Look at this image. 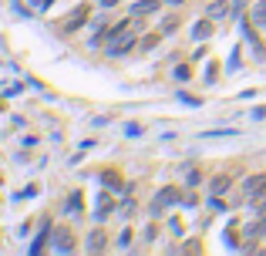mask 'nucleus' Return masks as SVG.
Instances as JSON below:
<instances>
[{
    "mask_svg": "<svg viewBox=\"0 0 266 256\" xmlns=\"http://www.w3.org/2000/svg\"><path fill=\"white\" fill-rule=\"evenodd\" d=\"M84 21H88V7H78V11H74V14L64 21V31H74V27H81Z\"/></svg>",
    "mask_w": 266,
    "mask_h": 256,
    "instance_id": "3",
    "label": "nucleus"
},
{
    "mask_svg": "<svg viewBox=\"0 0 266 256\" xmlns=\"http://www.w3.org/2000/svg\"><path fill=\"white\" fill-rule=\"evenodd\" d=\"M135 4H138V0H135Z\"/></svg>",
    "mask_w": 266,
    "mask_h": 256,
    "instance_id": "15",
    "label": "nucleus"
},
{
    "mask_svg": "<svg viewBox=\"0 0 266 256\" xmlns=\"http://www.w3.org/2000/svg\"><path fill=\"white\" fill-rule=\"evenodd\" d=\"M226 189H229V176H216V179H212V192H216V196L226 192Z\"/></svg>",
    "mask_w": 266,
    "mask_h": 256,
    "instance_id": "7",
    "label": "nucleus"
},
{
    "mask_svg": "<svg viewBox=\"0 0 266 256\" xmlns=\"http://www.w3.org/2000/svg\"><path fill=\"white\" fill-rule=\"evenodd\" d=\"M101 4H105V7H115V4H118V0H101Z\"/></svg>",
    "mask_w": 266,
    "mask_h": 256,
    "instance_id": "11",
    "label": "nucleus"
},
{
    "mask_svg": "<svg viewBox=\"0 0 266 256\" xmlns=\"http://www.w3.org/2000/svg\"><path fill=\"white\" fill-rule=\"evenodd\" d=\"M243 192H246V199H256V196H263V192H266V172H259V176H249V179H246Z\"/></svg>",
    "mask_w": 266,
    "mask_h": 256,
    "instance_id": "1",
    "label": "nucleus"
},
{
    "mask_svg": "<svg viewBox=\"0 0 266 256\" xmlns=\"http://www.w3.org/2000/svg\"><path fill=\"white\" fill-rule=\"evenodd\" d=\"M54 239H61V243H57L61 249H71V233H67V229H61V233H57Z\"/></svg>",
    "mask_w": 266,
    "mask_h": 256,
    "instance_id": "8",
    "label": "nucleus"
},
{
    "mask_svg": "<svg viewBox=\"0 0 266 256\" xmlns=\"http://www.w3.org/2000/svg\"><path fill=\"white\" fill-rule=\"evenodd\" d=\"M212 34V24L209 21H202L199 27H196V31H192V37H196V41H206V37H209Z\"/></svg>",
    "mask_w": 266,
    "mask_h": 256,
    "instance_id": "6",
    "label": "nucleus"
},
{
    "mask_svg": "<svg viewBox=\"0 0 266 256\" xmlns=\"http://www.w3.org/2000/svg\"><path fill=\"white\" fill-rule=\"evenodd\" d=\"M253 17H256V21H259V24H266V0H263V4H256Z\"/></svg>",
    "mask_w": 266,
    "mask_h": 256,
    "instance_id": "9",
    "label": "nucleus"
},
{
    "mask_svg": "<svg viewBox=\"0 0 266 256\" xmlns=\"http://www.w3.org/2000/svg\"><path fill=\"white\" fill-rule=\"evenodd\" d=\"M189 74H192V71H189V64H179L175 67V78L179 81H189Z\"/></svg>",
    "mask_w": 266,
    "mask_h": 256,
    "instance_id": "10",
    "label": "nucleus"
},
{
    "mask_svg": "<svg viewBox=\"0 0 266 256\" xmlns=\"http://www.w3.org/2000/svg\"><path fill=\"white\" fill-rule=\"evenodd\" d=\"M105 246H108V236L101 233V229H95V233H91V243H88V249H95V253H101Z\"/></svg>",
    "mask_w": 266,
    "mask_h": 256,
    "instance_id": "4",
    "label": "nucleus"
},
{
    "mask_svg": "<svg viewBox=\"0 0 266 256\" xmlns=\"http://www.w3.org/2000/svg\"><path fill=\"white\" fill-rule=\"evenodd\" d=\"M226 14H229V4H226V0H219V4H209V17H212V21H216V17L222 21Z\"/></svg>",
    "mask_w": 266,
    "mask_h": 256,
    "instance_id": "5",
    "label": "nucleus"
},
{
    "mask_svg": "<svg viewBox=\"0 0 266 256\" xmlns=\"http://www.w3.org/2000/svg\"><path fill=\"white\" fill-rule=\"evenodd\" d=\"M168 4H182V0H168Z\"/></svg>",
    "mask_w": 266,
    "mask_h": 256,
    "instance_id": "14",
    "label": "nucleus"
},
{
    "mask_svg": "<svg viewBox=\"0 0 266 256\" xmlns=\"http://www.w3.org/2000/svg\"><path fill=\"white\" fill-rule=\"evenodd\" d=\"M259 229H263V233H266V212H263V223H259Z\"/></svg>",
    "mask_w": 266,
    "mask_h": 256,
    "instance_id": "12",
    "label": "nucleus"
},
{
    "mask_svg": "<svg viewBox=\"0 0 266 256\" xmlns=\"http://www.w3.org/2000/svg\"><path fill=\"white\" fill-rule=\"evenodd\" d=\"M239 4H243V0H233V7H239Z\"/></svg>",
    "mask_w": 266,
    "mask_h": 256,
    "instance_id": "13",
    "label": "nucleus"
},
{
    "mask_svg": "<svg viewBox=\"0 0 266 256\" xmlns=\"http://www.w3.org/2000/svg\"><path fill=\"white\" fill-rule=\"evenodd\" d=\"M172 202H179V192L175 189H162L155 196V202H152V212H155V216H162V209H165V206H172Z\"/></svg>",
    "mask_w": 266,
    "mask_h": 256,
    "instance_id": "2",
    "label": "nucleus"
}]
</instances>
